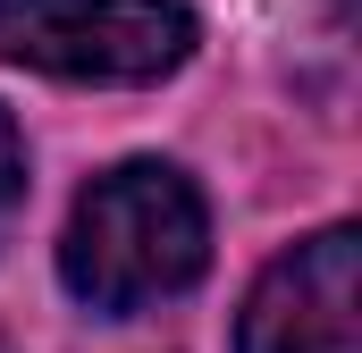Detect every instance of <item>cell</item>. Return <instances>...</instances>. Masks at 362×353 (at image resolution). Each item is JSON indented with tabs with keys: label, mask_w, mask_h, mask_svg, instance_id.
<instances>
[{
	"label": "cell",
	"mask_w": 362,
	"mask_h": 353,
	"mask_svg": "<svg viewBox=\"0 0 362 353\" xmlns=\"http://www.w3.org/2000/svg\"><path fill=\"white\" fill-rule=\"evenodd\" d=\"M202 261H211V219H202V193L169 160H127V169L93 176L76 193L68 244H59L68 294L110 320H127L160 294H185Z\"/></svg>",
	"instance_id": "1"
},
{
	"label": "cell",
	"mask_w": 362,
	"mask_h": 353,
	"mask_svg": "<svg viewBox=\"0 0 362 353\" xmlns=\"http://www.w3.org/2000/svg\"><path fill=\"white\" fill-rule=\"evenodd\" d=\"M194 51L185 0H0V59L76 85H160Z\"/></svg>",
	"instance_id": "2"
},
{
	"label": "cell",
	"mask_w": 362,
	"mask_h": 353,
	"mask_svg": "<svg viewBox=\"0 0 362 353\" xmlns=\"http://www.w3.org/2000/svg\"><path fill=\"white\" fill-rule=\"evenodd\" d=\"M354 294H362V244L354 227H329L262 269L236 320V353H362Z\"/></svg>",
	"instance_id": "3"
},
{
	"label": "cell",
	"mask_w": 362,
	"mask_h": 353,
	"mask_svg": "<svg viewBox=\"0 0 362 353\" xmlns=\"http://www.w3.org/2000/svg\"><path fill=\"white\" fill-rule=\"evenodd\" d=\"M17 202H25V143H17V126L0 109V227L17 219Z\"/></svg>",
	"instance_id": "4"
}]
</instances>
